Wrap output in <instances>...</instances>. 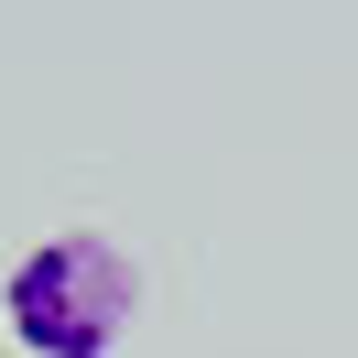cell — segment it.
Segmentation results:
<instances>
[{
    "mask_svg": "<svg viewBox=\"0 0 358 358\" xmlns=\"http://www.w3.org/2000/svg\"><path fill=\"white\" fill-rule=\"evenodd\" d=\"M0 326L22 358H109L131 326V261L98 228H55L0 271Z\"/></svg>",
    "mask_w": 358,
    "mask_h": 358,
    "instance_id": "1",
    "label": "cell"
}]
</instances>
